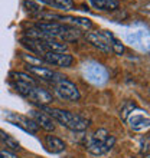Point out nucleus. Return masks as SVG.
I'll return each instance as SVG.
<instances>
[{"instance_id": "nucleus-3", "label": "nucleus", "mask_w": 150, "mask_h": 158, "mask_svg": "<svg viewBox=\"0 0 150 158\" xmlns=\"http://www.w3.org/2000/svg\"><path fill=\"white\" fill-rule=\"evenodd\" d=\"M54 82V91L55 94L64 101H69V102H77L81 99V94H79L78 88L72 81L62 75H56Z\"/></svg>"}, {"instance_id": "nucleus-2", "label": "nucleus", "mask_w": 150, "mask_h": 158, "mask_svg": "<svg viewBox=\"0 0 150 158\" xmlns=\"http://www.w3.org/2000/svg\"><path fill=\"white\" fill-rule=\"evenodd\" d=\"M116 144V138L104 128L97 129L95 132L88 135L84 141V147L90 154L100 157V155L107 154Z\"/></svg>"}, {"instance_id": "nucleus-15", "label": "nucleus", "mask_w": 150, "mask_h": 158, "mask_svg": "<svg viewBox=\"0 0 150 158\" xmlns=\"http://www.w3.org/2000/svg\"><path fill=\"white\" fill-rule=\"evenodd\" d=\"M38 3H41L42 6H49V7L58 9L62 12H69L71 9H74V0H36Z\"/></svg>"}, {"instance_id": "nucleus-7", "label": "nucleus", "mask_w": 150, "mask_h": 158, "mask_svg": "<svg viewBox=\"0 0 150 158\" xmlns=\"http://www.w3.org/2000/svg\"><path fill=\"white\" fill-rule=\"evenodd\" d=\"M29 118L33 121L39 128L45 129L48 132H52L55 129V121L52 119L45 111H41V109H30Z\"/></svg>"}, {"instance_id": "nucleus-8", "label": "nucleus", "mask_w": 150, "mask_h": 158, "mask_svg": "<svg viewBox=\"0 0 150 158\" xmlns=\"http://www.w3.org/2000/svg\"><path fill=\"white\" fill-rule=\"evenodd\" d=\"M26 99H29L30 102H33V104H36L38 106L42 108V106H48L49 104H52L54 98H52V95H51L46 89L35 85V86L32 88V91H30L29 96H28Z\"/></svg>"}, {"instance_id": "nucleus-21", "label": "nucleus", "mask_w": 150, "mask_h": 158, "mask_svg": "<svg viewBox=\"0 0 150 158\" xmlns=\"http://www.w3.org/2000/svg\"><path fill=\"white\" fill-rule=\"evenodd\" d=\"M136 108H137V106H136V104H134V102H131V101H126L124 105H123V108H121L120 117L126 121L127 118H129L130 114H133V111H134Z\"/></svg>"}, {"instance_id": "nucleus-18", "label": "nucleus", "mask_w": 150, "mask_h": 158, "mask_svg": "<svg viewBox=\"0 0 150 158\" xmlns=\"http://www.w3.org/2000/svg\"><path fill=\"white\" fill-rule=\"evenodd\" d=\"M0 142L6 145V148L10 151H20V144L15 137H12L9 132H6L4 129H0Z\"/></svg>"}, {"instance_id": "nucleus-23", "label": "nucleus", "mask_w": 150, "mask_h": 158, "mask_svg": "<svg viewBox=\"0 0 150 158\" xmlns=\"http://www.w3.org/2000/svg\"><path fill=\"white\" fill-rule=\"evenodd\" d=\"M0 158H19L10 150H0Z\"/></svg>"}, {"instance_id": "nucleus-17", "label": "nucleus", "mask_w": 150, "mask_h": 158, "mask_svg": "<svg viewBox=\"0 0 150 158\" xmlns=\"http://www.w3.org/2000/svg\"><path fill=\"white\" fill-rule=\"evenodd\" d=\"M100 33L103 35L105 39H107L110 48H111V52H114V53H117V55H123V53H124V45H123V43H121V40H118V39H117L116 36L111 33V32H108V30H101Z\"/></svg>"}, {"instance_id": "nucleus-16", "label": "nucleus", "mask_w": 150, "mask_h": 158, "mask_svg": "<svg viewBox=\"0 0 150 158\" xmlns=\"http://www.w3.org/2000/svg\"><path fill=\"white\" fill-rule=\"evenodd\" d=\"M90 4L100 12H113L118 9L120 2L118 0H90Z\"/></svg>"}, {"instance_id": "nucleus-9", "label": "nucleus", "mask_w": 150, "mask_h": 158, "mask_svg": "<svg viewBox=\"0 0 150 158\" xmlns=\"http://www.w3.org/2000/svg\"><path fill=\"white\" fill-rule=\"evenodd\" d=\"M26 71L29 72V75L41 79V81H45V82H52L55 76L58 75L52 69L46 66H41V65H26Z\"/></svg>"}, {"instance_id": "nucleus-12", "label": "nucleus", "mask_w": 150, "mask_h": 158, "mask_svg": "<svg viewBox=\"0 0 150 158\" xmlns=\"http://www.w3.org/2000/svg\"><path fill=\"white\" fill-rule=\"evenodd\" d=\"M126 121L129 122L130 128L133 131H144L150 125V119L147 114H130Z\"/></svg>"}, {"instance_id": "nucleus-10", "label": "nucleus", "mask_w": 150, "mask_h": 158, "mask_svg": "<svg viewBox=\"0 0 150 158\" xmlns=\"http://www.w3.org/2000/svg\"><path fill=\"white\" fill-rule=\"evenodd\" d=\"M85 39L88 40L90 45H92L95 49H98L103 53H110L111 52V48H110L107 39L101 33H98V32H87L85 33Z\"/></svg>"}, {"instance_id": "nucleus-19", "label": "nucleus", "mask_w": 150, "mask_h": 158, "mask_svg": "<svg viewBox=\"0 0 150 158\" xmlns=\"http://www.w3.org/2000/svg\"><path fill=\"white\" fill-rule=\"evenodd\" d=\"M10 76L15 82H23V83H32L36 85V81L33 79L32 75H28L25 72H10Z\"/></svg>"}, {"instance_id": "nucleus-22", "label": "nucleus", "mask_w": 150, "mask_h": 158, "mask_svg": "<svg viewBox=\"0 0 150 158\" xmlns=\"http://www.w3.org/2000/svg\"><path fill=\"white\" fill-rule=\"evenodd\" d=\"M20 58L26 62V65H39L41 62H43L42 59L35 58L33 55H29V53H20Z\"/></svg>"}, {"instance_id": "nucleus-6", "label": "nucleus", "mask_w": 150, "mask_h": 158, "mask_svg": "<svg viewBox=\"0 0 150 158\" xmlns=\"http://www.w3.org/2000/svg\"><path fill=\"white\" fill-rule=\"evenodd\" d=\"M41 59L48 65H54L58 68H69L74 62L72 55H69L68 52H52V50L45 52Z\"/></svg>"}, {"instance_id": "nucleus-14", "label": "nucleus", "mask_w": 150, "mask_h": 158, "mask_svg": "<svg viewBox=\"0 0 150 158\" xmlns=\"http://www.w3.org/2000/svg\"><path fill=\"white\" fill-rule=\"evenodd\" d=\"M45 145H46V148H48V151L52 152V154H61V152H64L65 148H67L65 142H64L61 138L56 137V135H46Z\"/></svg>"}, {"instance_id": "nucleus-20", "label": "nucleus", "mask_w": 150, "mask_h": 158, "mask_svg": "<svg viewBox=\"0 0 150 158\" xmlns=\"http://www.w3.org/2000/svg\"><path fill=\"white\" fill-rule=\"evenodd\" d=\"M23 7L26 9V12H29L32 16L38 15L39 12L43 10V6L41 3H38L36 0H25L23 2Z\"/></svg>"}, {"instance_id": "nucleus-11", "label": "nucleus", "mask_w": 150, "mask_h": 158, "mask_svg": "<svg viewBox=\"0 0 150 158\" xmlns=\"http://www.w3.org/2000/svg\"><path fill=\"white\" fill-rule=\"evenodd\" d=\"M127 43H130L131 46H136L142 50H147L149 46V33L146 30H137V32H131L130 35L126 36Z\"/></svg>"}, {"instance_id": "nucleus-13", "label": "nucleus", "mask_w": 150, "mask_h": 158, "mask_svg": "<svg viewBox=\"0 0 150 158\" xmlns=\"http://www.w3.org/2000/svg\"><path fill=\"white\" fill-rule=\"evenodd\" d=\"M59 20H62L65 25H69L75 29H85L90 30L92 27V22L87 17H77V16H61Z\"/></svg>"}, {"instance_id": "nucleus-4", "label": "nucleus", "mask_w": 150, "mask_h": 158, "mask_svg": "<svg viewBox=\"0 0 150 158\" xmlns=\"http://www.w3.org/2000/svg\"><path fill=\"white\" fill-rule=\"evenodd\" d=\"M84 78L95 86H103L108 81V71L103 63L97 60H88L82 66Z\"/></svg>"}, {"instance_id": "nucleus-1", "label": "nucleus", "mask_w": 150, "mask_h": 158, "mask_svg": "<svg viewBox=\"0 0 150 158\" xmlns=\"http://www.w3.org/2000/svg\"><path fill=\"white\" fill-rule=\"evenodd\" d=\"M42 108L54 121H56L58 124L71 129V131H78L79 132V131H85L90 127V119L84 118L79 114H74L59 108H51V106H42Z\"/></svg>"}, {"instance_id": "nucleus-5", "label": "nucleus", "mask_w": 150, "mask_h": 158, "mask_svg": "<svg viewBox=\"0 0 150 158\" xmlns=\"http://www.w3.org/2000/svg\"><path fill=\"white\" fill-rule=\"evenodd\" d=\"M4 118H6V121H9L12 125L23 129V131L28 134H36L38 131H39V127H38L29 117H26V115H22V114H17V112H12V111H6V112H4Z\"/></svg>"}]
</instances>
